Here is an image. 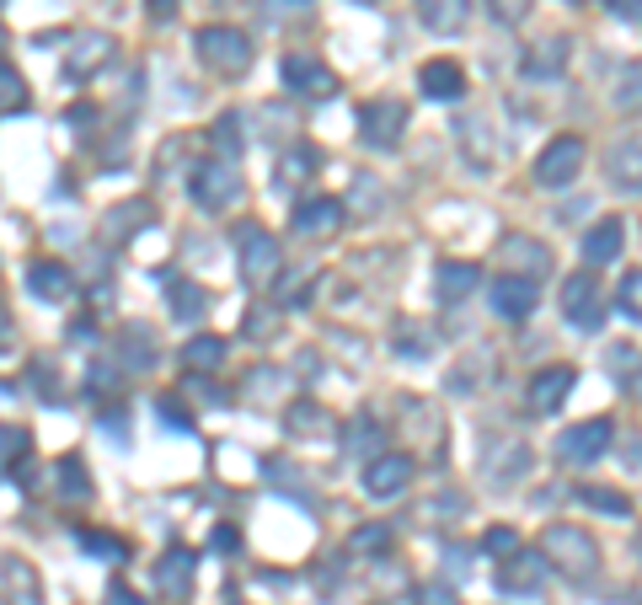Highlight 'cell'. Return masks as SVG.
<instances>
[{"instance_id":"cell-1","label":"cell","mask_w":642,"mask_h":605,"mask_svg":"<svg viewBox=\"0 0 642 605\" xmlns=\"http://www.w3.org/2000/svg\"><path fill=\"white\" fill-rule=\"evenodd\" d=\"M541 558L573 579H595L600 573V541L589 530H578L573 520H557L541 530Z\"/></svg>"},{"instance_id":"cell-2","label":"cell","mask_w":642,"mask_h":605,"mask_svg":"<svg viewBox=\"0 0 642 605\" xmlns=\"http://www.w3.org/2000/svg\"><path fill=\"white\" fill-rule=\"evenodd\" d=\"M193 48H199V59L214 76H246V70H252V38L236 33V28H225V22L199 28V33H193Z\"/></svg>"},{"instance_id":"cell-3","label":"cell","mask_w":642,"mask_h":605,"mask_svg":"<svg viewBox=\"0 0 642 605\" xmlns=\"http://www.w3.org/2000/svg\"><path fill=\"white\" fill-rule=\"evenodd\" d=\"M584 156H589V151H584V134H557V140H546V151L530 166L535 188H567V183H578Z\"/></svg>"},{"instance_id":"cell-4","label":"cell","mask_w":642,"mask_h":605,"mask_svg":"<svg viewBox=\"0 0 642 605\" xmlns=\"http://www.w3.org/2000/svg\"><path fill=\"white\" fill-rule=\"evenodd\" d=\"M407 134V102L397 97H369L359 108V140L369 151H397Z\"/></svg>"},{"instance_id":"cell-5","label":"cell","mask_w":642,"mask_h":605,"mask_svg":"<svg viewBox=\"0 0 642 605\" xmlns=\"http://www.w3.org/2000/svg\"><path fill=\"white\" fill-rule=\"evenodd\" d=\"M188 194L199 209H231L241 199V177H236V162H199L188 172Z\"/></svg>"},{"instance_id":"cell-6","label":"cell","mask_w":642,"mask_h":605,"mask_svg":"<svg viewBox=\"0 0 642 605\" xmlns=\"http://www.w3.org/2000/svg\"><path fill=\"white\" fill-rule=\"evenodd\" d=\"M610 440H616V424L610 418H584V424H573L557 440V461L562 466H595L605 450H610Z\"/></svg>"},{"instance_id":"cell-7","label":"cell","mask_w":642,"mask_h":605,"mask_svg":"<svg viewBox=\"0 0 642 605\" xmlns=\"http://www.w3.org/2000/svg\"><path fill=\"white\" fill-rule=\"evenodd\" d=\"M236 246H241V279L246 284H268L279 274V237L263 231V226H236Z\"/></svg>"},{"instance_id":"cell-8","label":"cell","mask_w":642,"mask_h":605,"mask_svg":"<svg viewBox=\"0 0 642 605\" xmlns=\"http://www.w3.org/2000/svg\"><path fill=\"white\" fill-rule=\"evenodd\" d=\"M562 317L578 327V332H600V322H605V295H600V279H595V268H589V274H573V279L562 284Z\"/></svg>"},{"instance_id":"cell-9","label":"cell","mask_w":642,"mask_h":605,"mask_svg":"<svg viewBox=\"0 0 642 605\" xmlns=\"http://www.w3.org/2000/svg\"><path fill=\"white\" fill-rule=\"evenodd\" d=\"M364 493L369 498H397V493H407V483H412V455H401V450H380L375 461H364Z\"/></svg>"},{"instance_id":"cell-10","label":"cell","mask_w":642,"mask_h":605,"mask_svg":"<svg viewBox=\"0 0 642 605\" xmlns=\"http://www.w3.org/2000/svg\"><path fill=\"white\" fill-rule=\"evenodd\" d=\"M487 300H492V317L503 322H524L535 311V279H520V274H498L487 284Z\"/></svg>"},{"instance_id":"cell-11","label":"cell","mask_w":642,"mask_h":605,"mask_svg":"<svg viewBox=\"0 0 642 605\" xmlns=\"http://www.w3.org/2000/svg\"><path fill=\"white\" fill-rule=\"evenodd\" d=\"M578 386V370L573 364H546V370H535L530 375V392H524V403L535 407V413H557L567 403V392Z\"/></svg>"},{"instance_id":"cell-12","label":"cell","mask_w":642,"mask_h":605,"mask_svg":"<svg viewBox=\"0 0 642 605\" xmlns=\"http://www.w3.org/2000/svg\"><path fill=\"white\" fill-rule=\"evenodd\" d=\"M605 177H610L621 194H638L642 199V134H621V140L605 151Z\"/></svg>"},{"instance_id":"cell-13","label":"cell","mask_w":642,"mask_h":605,"mask_svg":"<svg viewBox=\"0 0 642 605\" xmlns=\"http://www.w3.org/2000/svg\"><path fill=\"white\" fill-rule=\"evenodd\" d=\"M279 76L289 91H300V97H332L337 91V76L321 65V59H311V54H289L279 65Z\"/></svg>"},{"instance_id":"cell-14","label":"cell","mask_w":642,"mask_h":605,"mask_svg":"<svg viewBox=\"0 0 642 605\" xmlns=\"http://www.w3.org/2000/svg\"><path fill=\"white\" fill-rule=\"evenodd\" d=\"M108 59H113V38L108 33H76V43L65 48V76L70 81H91Z\"/></svg>"},{"instance_id":"cell-15","label":"cell","mask_w":642,"mask_h":605,"mask_svg":"<svg viewBox=\"0 0 642 605\" xmlns=\"http://www.w3.org/2000/svg\"><path fill=\"white\" fill-rule=\"evenodd\" d=\"M621 246H627V220L621 215H605L584 231V263L605 268V263H621Z\"/></svg>"},{"instance_id":"cell-16","label":"cell","mask_w":642,"mask_h":605,"mask_svg":"<svg viewBox=\"0 0 642 605\" xmlns=\"http://www.w3.org/2000/svg\"><path fill=\"white\" fill-rule=\"evenodd\" d=\"M567 59H573V43L567 38H546V43H530L520 59V76L524 81H557L562 70H567Z\"/></svg>"},{"instance_id":"cell-17","label":"cell","mask_w":642,"mask_h":605,"mask_svg":"<svg viewBox=\"0 0 642 605\" xmlns=\"http://www.w3.org/2000/svg\"><path fill=\"white\" fill-rule=\"evenodd\" d=\"M418 91H423L429 102H461V97H466V70H461L455 59H429V65L418 70Z\"/></svg>"},{"instance_id":"cell-18","label":"cell","mask_w":642,"mask_h":605,"mask_svg":"<svg viewBox=\"0 0 642 605\" xmlns=\"http://www.w3.org/2000/svg\"><path fill=\"white\" fill-rule=\"evenodd\" d=\"M546 558H530V552H514V558H503L498 568V590L503 595H541V584H546Z\"/></svg>"},{"instance_id":"cell-19","label":"cell","mask_w":642,"mask_h":605,"mask_svg":"<svg viewBox=\"0 0 642 605\" xmlns=\"http://www.w3.org/2000/svg\"><path fill=\"white\" fill-rule=\"evenodd\" d=\"M289 226H295L300 237H332V231L343 226V204L337 199H300Z\"/></svg>"},{"instance_id":"cell-20","label":"cell","mask_w":642,"mask_h":605,"mask_svg":"<svg viewBox=\"0 0 642 605\" xmlns=\"http://www.w3.org/2000/svg\"><path fill=\"white\" fill-rule=\"evenodd\" d=\"M498 257L520 274V279H541L546 268H552V252L541 242H530V237H503V246H498Z\"/></svg>"},{"instance_id":"cell-21","label":"cell","mask_w":642,"mask_h":605,"mask_svg":"<svg viewBox=\"0 0 642 605\" xmlns=\"http://www.w3.org/2000/svg\"><path fill=\"white\" fill-rule=\"evenodd\" d=\"M27 289H33L38 300L65 306V300L76 295V279H70V268H65V263H33V268H27Z\"/></svg>"},{"instance_id":"cell-22","label":"cell","mask_w":642,"mask_h":605,"mask_svg":"<svg viewBox=\"0 0 642 605\" xmlns=\"http://www.w3.org/2000/svg\"><path fill=\"white\" fill-rule=\"evenodd\" d=\"M156 590L160 595H171V601H182L188 590H193V552H182V547H171L156 568Z\"/></svg>"},{"instance_id":"cell-23","label":"cell","mask_w":642,"mask_h":605,"mask_svg":"<svg viewBox=\"0 0 642 605\" xmlns=\"http://www.w3.org/2000/svg\"><path fill=\"white\" fill-rule=\"evenodd\" d=\"M145 220H151V199H123V204H113V209H108L102 237H108V242H129V237H134Z\"/></svg>"},{"instance_id":"cell-24","label":"cell","mask_w":642,"mask_h":605,"mask_svg":"<svg viewBox=\"0 0 642 605\" xmlns=\"http://www.w3.org/2000/svg\"><path fill=\"white\" fill-rule=\"evenodd\" d=\"M466 0H418V22L429 28V33H461L466 28Z\"/></svg>"},{"instance_id":"cell-25","label":"cell","mask_w":642,"mask_h":605,"mask_svg":"<svg viewBox=\"0 0 642 605\" xmlns=\"http://www.w3.org/2000/svg\"><path fill=\"white\" fill-rule=\"evenodd\" d=\"M284 424H289V435H300V440H321L326 429H332V418H326V407L311 403V397H300V403H289L284 413Z\"/></svg>"},{"instance_id":"cell-26","label":"cell","mask_w":642,"mask_h":605,"mask_svg":"<svg viewBox=\"0 0 642 605\" xmlns=\"http://www.w3.org/2000/svg\"><path fill=\"white\" fill-rule=\"evenodd\" d=\"M434 284H440V295L455 306V300H466L472 289L482 284L477 274V263H440V274H434Z\"/></svg>"},{"instance_id":"cell-27","label":"cell","mask_w":642,"mask_h":605,"mask_svg":"<svg viewBox=\"0 0 642 605\" xmlns=\"http://www.w3.org/2000/svg\"><path fill=\"white\" fill-rule=\"evenodd\" d=\"M317 172V151L311 145H295V151H284L279 162H274V188H295V183H306Z\"/></svg>"},{"instance_id":"cell-28","label":"cell","mask_w":642,"mask_h":605,"mask_svg":"<svg viewBox=\"0 0 642 605\" xmlns=\"http://www.w3.org/2000/svg\"><path fill=\"white\" fill-rule=\"evenodd\" d=\"M129 370H151L156 364V338H151V327L129 322L123 327V354H119Z\"/></svg>"},{"instance_id":"cell-29","label":"cell","mask_w":642,"mask_h":605,"mask_svg":"<svg viewBox=\"0 0 642 605\" xmlns=\"http://www.w3.org/2000/svg\"><path fill=\"white\" fill-rule=\"evenodd\" d=\"M182 364H188V370H220V364H225V338H214V332L188 338V343H182Z\"/></svg>"},{"instance_id":"cell-30","label":"cell","mask_w":642,"mask_h":605,"mask_svg":"<svg viewBox=\"0 0 642 605\" xmlns=\"http://www.w3.org/2000/svg\"><path fill=\"white\" fill-rule=\"evenodd\" d=\"M209 145H214V162H241V119L236 113H220L214 129H209Z\"/></svg>"},{"instance_id":"cell-31","label":"cell","mask_w":642,"mask_h":605,"mask_svg":"<svg viewBox=\"0 0 642 605\" xmlns=\"http://www.w3.org/2000/svg\"><path fill=\"white\" fill-rule=\"evenodd\" d=\"M54 487H59V498H65V504H86V498H91L86 466H80L76 455H65V461L54 466Z\"/></svg>"},{"instance_id":"cell-32","label":"cell","mask_w":642,"mask_h":605,"mask_svg":"<svg viewBox=\"0 0 642 605\" xmlns=\"http://www.w3.org/2000/svg\"><path fill=\"white\" fill-rule=\"evenodd\" d=\"M203 311H209V295H203L199 284H188V279L171 284V317L177 322H199Z\"/></svg>"},{"instance_id":"cell-33","label":"cell","mask_w":642,"mask_h":605,"mask_svg":"<svg viewBox=\"0 0 642 605\" xmlns=\"http://www.w3.org/2000/svg\"><path fill=\"white\" fill-rule=\"evenodd\" d=\"M610 97H616L621 113H642V59H632V65L616 76V91H610Z\"/></svg>"},{"instance_id":"cell-34","label":"cell","mask_w":642,"mask_h":605,"mask_svg":"<svg viewBox=\"0 0 642 605\" xmlns=\"http://www.w3.org/2000/svg\"><path fill=\"white\" fill-rule=\"evenodd\" d=\"M578 498H584L589 509H605V515H632V498L616 493V487H578Z\"/></svg>"},{"instance_id":"cell-35","label":"cell","mask_w":642,"mask_h":605,"mask_svg":"<svg viewBox=\"0 0 642 605\" xmlns=\"http://www.w3.org/2000/svg\"><path fill=\"white\" fill-rule=\"evenodd\" d=\"M80 547H86L91 558H108V563H123V558H129V547H123L119 536H102V530H80Z\"/></svg>"},{"instance_id":"cell-36","label":"cell","mask_w":642,"mask_h":605,"mask_svg":"<svg viewBox=\"0 0 642 605\" xmlns=\"http://www.w3.org/2000/svg\"><path fill=\"white\" fill-rule=\"evenodd\" d=\"M482 552H487V558H514V552H520V530H509V525H492V530L482 536Z\"/></svg>"},{"instance_id":"cell-37","label":"cell","mask_w":642,"mask_h":605,"mask_svg":"<svg viewBox=\"0 0 642 605\" xmlns=\"http://www.w3.org/2000/svg\"><path fill=\"white\" fill-rule=\"evenodd\" d=\"M0 108H27V81L5 59H0Z\"/></svg>"},{"instance_id":"cell-38","label":"cell","mask_w":642,"mask_h":605,"mask_svg":"<svg viewBox=\"0 0 642 605\" xmlns=\"http://www.w3.org/2000/svg\"><path fill=\"white\" fill-rule=\"evenodd\" d=\"M348 547H354V552H386V547H391V530H386V525H359V530L348 536Z\"/></svg>"},{"instance_id":"cell-39","label":"cell","mask_w":642,"mask_h":605,"mask_svg":"<svg viewBox=\"0 0 642 605\" xmlns=\"http://www.w3.org/2000/svg\"><path fill=\"white\" fill-rule=\"evenodd\" d=\"M27 450H33L27 429H11V424H0V461H27Z\"/></svg>"},{"instance_id":"cell-40","label":"cell","mask_w":642,"mask_h":605,"mask_svg":"<svg viewBox=\"0 0 642 605\" xmlns=\"http://www.w3.org/2000/svg\"><path fill=\"white\" fill-rule=\"evenodd\" d=\"M530 6H535V0H487L492 22H503V28H520L524 16H530Z\"/></svg>"},{"instance_id":"cell-41","label":"cell","mask_w":642,"mask_h":605,"mask_svg":"<svg viewBox=\"0 0 642 605\" xmlns=\"http://www.w3.org/2000/svg\"><path fill=\"white\" fill-rule=\"evenodd\" d=\"M412 605H461V601H455V590L444 579H429V584L412 590Z\"/></svg>"},{"instance_id":"cell-42","label":"cell","mask_w":642,"mask_h":605,"mask_svg":"<svg viewBox=\"0 0 642 605\" xmlns=\"http://www.w3.org/2000/svg\"><path fill=\"white\" fill-rule=\"evenodd\" d=\"M348 450H354V455H364V450H369V461H375V455H380V429H375L369 418H359V424H354V440H348Z\"/></svg>"},{"instance_id":"cell-43","label":"cell","mask_w":642,"mask_h":605,"mask_svg":"<svg viewBox=\"0 0 642 605\" xmlns=\"http://www.w3.org/2000/svg\"><path fill=\"white\" fill-rule=\"evenodd\" d=\"M616 300H621V311H627V317H638V322H642V274H627Z\"/></svg>"},{"instance_id":"cell-44","label":"cell","mask_w":642,"mask_h":605,"mask_svg":"<svg viewBox=\"0 0 642 605\" xmlns=\"http://www.w3.org/2000/svg\"><path fill=\"white\" fill-rule=\"evenodd\" d=\"M156 413H160V418H166V424H171V429H193V413H188V407H182V403H171V397H160V403H156Z\"/></svg>"},{"instance_id":"cell-45","label":"cell","mask_w":642,"mask_h":605,"mask_svg":"<svg viewBox=\"0 0 642 605\" xmlns=\"http://www.w3.org/2000/svg\"><path fill=\"white\" fill-rule=\"evenodd\" d=\"M605 11L621 22H642V0H605Z\"/></svg>"},{"instance_id":"cell-46","label":"cell","mask_w":642,"mask_h":605,"mask_svg":"<svg viewBox=\"0 0 642 605\" xmlns=\"http://www.w3.org/2000/svg\"><path fill=\"white\" fill-rule=\"evenodd\" d=\"M177 6H182V0H145V16H151V22H171Z\"/></svg>"},{"instance_id":"cell-47","label":"cell","mask_w":642,"mask_h":605,"mask_svg":"<svg viewBox=\"0 0 642 605\" xmlns=\"http://www.w3.org/2000/svg\"><path fill=\"white\" fill-rule=\"evenodd\" d=\"M123 429H129V424H123V413H113V418L102 413V435H113V444H129V435H123Z\"/></svg>"},{"instance_id":"cell-48","label":"cell","mask_w":642,"mask_h":605,"mask_svg":"<svg viewBox=\"0 0 642 605\" xmlns=\"http://www.w3.org/2000/svg\"><path fill=\"white\" fill-rule=\"evenodd\" d=\"M108 601H113V605H145L134 590H129V584H108Z\"/></svg>"},{"instance_id":"cell-49","label":"cell","mask_w":642,"mask_h":605,"mask_svg":"<svg viewBox=\"0 0 642 605\" xmlns=\"http://www.w3.org/2000/svg\"><path fill=\"white\" fill-rule=\"evenodd\" d=\"M214 547H220V552H231V547H241V536L231 530V525H220V530H214Z\"/></svg>"},{"instance_id":"cell-50","label":"cell","mask_w":642,"mask_h":605,"mask_svg":"<svg viewBox=\"0 0 642 605\" xmlns=\"http://www.w3.org/2000/svg\"><path fill=\"white\" fill-rule=\"evenodd\" d=\"M5 327H11V317H5V311H0V343H5Z\"/></svg>"},{"instance_id":"cell-51","label":"cell","mask_w":642,"mask_h":605,"mask_svg":"<svg viewBox=\"0 0 642 605\" xmlns=\"http://www.w3.org/2000/svg\"><path fill=\"white\" fill-rule=\"evenodd\" d=\"M0 43H5V28H0Z\"/></svg>"}]
</instances>
